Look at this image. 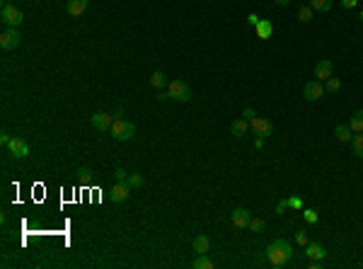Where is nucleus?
I'll use <instances>...</instances> for the list:
<instances>
[{
    "mask_svg": "<svg viewBox=\"0 0 363 269\" xmlns=\"http://www.w3.org/2000/svg\"><path fill=\"white\" fill-rule=\"evenodd\" d=\"M290 257H293V250H290L288 240L276 238V240L269 243V248H267V262H269V267H274V269L284 267Z\"/></svg>",
    "mask_w": 363,
    "mask_h": 269,
    "instance_id": "f257e3e1",
    "label": "nucleus"
},
{
    "mask_svg": "<svg viewBox=\"0 0 363 269\" xmlns=\"http://www.w3.org/2000/svg\"><path fill=\"white\" fill-rule=\"evenodd\" d=\"M167 92H170V100H177V102H189L191 100V87L184 80H172Z\"/></svg>",
    "mask_w": 363,
    "mask_h": 269,
    "instance_id": "f03ea898",
    "label": "nucleus"
},
{
    "mask_svg": "<svg viewBox=\"0 0 363 269\" xmlns=\"http://www.w3.org/2000/svg\"><path fill=\"white\" fill-rule=\"evenodd\" d=\"M112 136H114L116 141H129V138L136 136V126H134L131 122H126V119H114V124H112Z\"/></svg>",
    "mask_w": 363,
    "mask_h": 269,
    "instance_id": "7ed1b4c3",
    "label": "nucleus"
},
{
    "mask_svg": "<svg viewBox=\"0 0 363 269\" xmlns=\"http://www.w3.org/2000/svg\"><path fill=\"white\" fill-rule=\"evenodd\" d=\"M0 17H2V22L7 24V27H19L22 24V12L15 7V5H10V2H5L2 5V12H0Z\"/></svg>",
    "mask_w": 363,
    "mask_h": 269,
    "instance_id": "20e7f679",
    "label": "nucleus"
},
{
    "mask_svg": "<svg viewBox=\"0 0 363 269\" xmlns=\"http://www.w3.org/2000/svg\"><path fill=\"white\" fill-rule=\"evenodd\" d=\"M19 41H22V37H19V32H17L15 27H10V29H5V32L0 34V46H2L5 51L17 49V46H19Z\"/></svg>",
    "mask_w": 363,
    "mask_h": 269,
    "instance_id": "39448f33",
    "label": "nucleus"
},
{
    "mask_svg": "<svg viewBox=\"0 0 363 269\" xmlns=\"http://www.w3.org/2000/svg\"><path fill=\"white\" fill-rule=\"evenodd\" d=\"M322 95H325V85H322L317 78L310 80V83H305V87H303V97H305L307 102H317Z\"/></svg>",
    "mask_w": 363,
    "mask_h": 269,
    "instance_id": "423d86ee",
    "label": "nucleus"
},
{
    "mask_svg": "<svg viewBox=\"0 0 363 269\" xmlns=\"http://www.w3.org/2000/svg\"><path fill=\"white\" fill-rule=\"evenodd\" d=\"M249 129H252V134L254 136H271L274 131V124L269 122V119H262V117H254V119H249Z\"/></svg>",
    "mask_w": 363,
    "mask_h": 269,
    "instance_id": "0eeeda50",
    "label": "nucleus"
},
{
    "mask_svg": "<svg viewBox=\"0 0 363 269\" xmlns=\"http://www.w3.org/2000/svg\"><path fill=\"white\" fill-rule=\"evenodd\" d=\"M10 153L15 155V158H27L29 155V143L22 138V136H12V141H10Z\"/></svg>",
    "mask_w": 363,
    "mask_h": 269,
    "instance_id": "6e6552de",
    "label": "nucleus"
},
{
    "mask_svg": "<svg viewBox=\"0 0 363 269\" xmlns=\"http://www.w3.org/2000/svg\"><path fill=\"white\" fill-rule=\"evenodd\" d=\"M249 221H252V213H249L247 208H242V206H237V208L230 213V223H232L235 228H247Z\"/></svg>",
    "mask_w": 363,
    "mask_h": 269,
    "instance_id": "1a4fd4ad",
    "label": "nucleus"
},
{
    "mask_svg": "<svg viewBox=\"0 0 363 269\" xmlns=\"http://www.w3.org/2000/svg\"><path fill=\"white\" fill-rule=\"evenodd\" d=\"M90 122H92V126L97 129V131H107V129H112V114H107V112H95L92 117H90Z\"/></svg>",
    "mask_w": 363,
    "mask_h": 269,
    "instance_id": "9d476101",
    "label": "nucleus"
},
{
    "mask_svg": "<svg viewBox=\"0 0 363 269\" xmlns=\"http://www.w3.org/2000/svg\"><path fill=\"white\" fill-rule=\"evenodd\" d=\"M129 194H131L129 182H116V185L112 187V202H114V204L126 202V199H129Z\"/></svg>",
    "mask_w": 363,
    "mask_h": 269,
    "instance_id": "9b49d317",
    "label": "nucleus"
},
{
    "mask_svg": "<svg viewBox=\"0 0 363 269\" xmlns=\"http://www.w3.org/2000/svg\"><path fill=\"white\" fill-rule=\"evenodd\" d=\"M305 257H307V260H322V262H325L327 250H325V245H320V243H307V245H305Z\"/></svg>",
    "mask_w": 363,
    "mask_h": 269,
    "instance_id": "f8f14e48",
    "label": "nucleus"
},
{
    "mask_svg": "<svg viewBox=\"0 0 363 269\" xmlns=\"http://www.w3.org/2000/svg\"><path fill=\"white\" fill-rule=\"evenodd\" d=\"M332 70H334V63L329 61V59H322L317 66H315V78L322 83V80H327V78H332Z\"/></svg>",
    "mask_w": 363,
    "mask_h": 269,
    "instance_id": "ddd939ff",
    "label": "nucleus"
},
{
    "mask_svg": "<svg viewBox=\"0 0 363 269\" xmlns=\"http://www.w3.org/2000/svg\"><path fill=\"white\" fill-rule=\"evenodd\" d=\"M254 32H257L259 39H269V37L274 34V24H271L269 20H259V24L254 27Z\"/></svg>",
    "mask_w": 363,
    "mask_h": 269,
    "instance_id": "4468645a",
    "label": "nucleus"
},
{
    "mask_svg": "<svg viewBox=\"0 0 363 269\" xmlns=\"http://www.w3.org/2000/svg\"><path fill=\"white\" fill-rule=\"evenodd\" d=\"M354 131H351V126H344V124H337L334 126V136H337V141H342V143H351L354 141Z\"/></svg>",
    "mask_w": 363,
    "mask_h": 269,
    "instance_id": "2eb2a0df",
    "label": "nucleus"
},
{
    "mask_svg": "<svg viewBox=\"0 0 363 269\" xmlns=\"http://www.w3.org/2000/svg\"><path fill=\"white\" fill-rule=\"evenodd\" d=\"M191 245H194V252L206 255V252H209V248H211V240H209V235H196Z\"/></svg>",
    "mask_w": 363,
    "mask_h": 269,
    "instance_id": "dca6fc26",
    "label": "nucleus"
},
{
    "mask_svg": "<svg viewBox=\"0 0 363 269\" xmlns=\"http://www.w3.org/2000/svg\"><path fill=\"white\" fill-rule=\"evenodd\" d=\"M87 5H90V0H68V12L73 17H80L87 10Z\"/></svg>",
    "mask_w": 363,
    "mask_h": 269,
    "instance_id": "f3484780",
    "label": "nucleus"
},
{
    "mask_svg": "<svg viewBox=\"0 0 363 269\" xmlns=\"http://www.w3.org/2000/svg\"><path fill=\"white\" fill-rule=\"evenodd\" d=\"M247 129H249V122H247V119H235V122H232V126H230V131H232L235 138L245 136V134H247Z\"/></svg>",
    "mask_w": 363,
    "mask_h": 269,
    "instance_id": "a211bd4d",
    "label": "nucleus"
},
{
    "mask_svg": "<svg viewBox=\"0 0 363 269\" xmlns=\"http://www.w3.org/2000/svg\"><path fill=\"white\" fill-rule=\"evenodd\" d=\"M349 126H351V131H354V134H363V109L354 112V117H351Z\"/></svg>",
    "mask_w": 363,
    "mask_h": 269,
    "instance_id": "6ab92c4d",
    "label": "nucleus"
},
{
    "mask_svg": "<svg viewBox=\"0 0 363 269\" xmlns=\"http://www.w3.org/2000/svg\"><path fill=\"white\" fill-rule=\"evenodd\" d=\"M165 85H167V75H165L162 70H155V73L150 75V87H157V90H160V87H165Z\"/></svg>",
    "mask_w": 363,
    "mask_h": 269,
    "instance_id": "aec40b11",
    "label": "nucleus"
},
{
    "mask_svg": "<svg viewBox=\"0 0 363 269\" xmlns=\"http://www.w3.org/2000/svg\"><path fill=\"white\" fill-rule=\"evenodd\" d=\"M310 7L317 12H327V10H332V0H310Z\"/></svg>",
    "mask_w": 363,
    "mask_h": 269,
    "instance_id": "412c9836",
    "label": "nucleus"
},
{
    "mask_svg": "<svg viewBox=\"0 0 363 269\" xmlns=\"http://www.w3.org/2000/svg\"><path fill=\"white\" fill-rule=\"evenodd\" d=\"M194 269H213V262L206 257V255H199L196 260H194V265H191Z\"/></svg>",
    "mask_w": 363,
    "mask_h": 269,
    "instance_id": "4be33fe9",
    "label": "nucleus"
},
{
    "mask_svg": "<svg viewBox=\"0 0 363 269\" xmlns=\"http://www.w3.org/2000/svg\"><path fill=\"white\" fill-rule=\"evenodd\" d=\"M325 90L327 92H339L342 90V80L339 78H327L325 80Z\"/></svg>",
    "mask_w": 363,
    "mask_h": 269,
    "instance_id": "5701e85b",
    "label": "nucleus"
},
{
    "mask_svg": "<svg viewBox=\"0 0 363 269\" xmlns=\"http://www.w3.org/2000/svg\"><path fill=\"white\" fill-rule=\"evenodd\" d=\"M126 182H129L131 189H141V187H143V175H141V172H134V175H129Z\"/></svg>",
    "mask_w": 363,
    "mask_h": 269,
    "instance_id": "b1692460",
    "label": "nucleus"
},
{
    "mask_svg": "<svg viewBox=\"0 0 363 269\" xmlns=\"http://www.w3.org/2000/svg\"><path fill=\"white\" fill-rule=\"evenodd\" d=\"M351 145H354V155H359V158H363V134H356V136H354V141H351Z\"/></svg>",
    "mask_w": 363,
    "mask_h": 269,
    "instance_id": "393cba45",
    "label": "nucleus"
},
{
    "mask_svg": "<svg viewBox=\"0 0 363 269\" xmlns=\"http://www.w3.org/2000/svg\"><path fill=\"white\" fill-rule=\"evenodd\" d=\"M298 20H300V22H310V20H312V7H310V5H303V7L298 10Z\"/></svg>",
    "mask_w": 363,
    "mask_h": 269,
    "instance_id": "a878e982",
    "label": "nucleus"
},
{
    "mask_svg": "<svg viewBox=\"0 0 363 269\" xmlns=\"http://www.w3.org/2000/svg\"><path fill=\"white\" fill-rule=\"evenodd\" d=\"M247 228H249V230H252V233H262V230H264V228H267V223H264V221H262V218H252V221H249V226H247Z\"/></svg>",
    "mask_w": 363,
    "mask_h": 269,
    "instance_id": "bb28decb",
    "label": "nucleus"
},
{
    "mask_svg": "<svg viewBox=\"0 0 363 269\" xmlns=\"http://www.w3.org/2000/svg\"><path fill=\"white\" fill-rule=\"evenodd\" d=\"M303 218H305V223L315 226V223H317V211H315V208H305V211H303Z\"/></svg>",
    "mask_w": 363,
    "mask_h": 269,
    "instance_id": "cd10ccee",
    "label": "nucleus"
},
{
    "mask_svg": "<svg viewBox=\"0 0 363 269\" xmlns=\"http://www.w3.org/2000/svg\"><path fill=\"white\" fill-rule=\"evenodd\" d=\"M295 243H298L300 248H305V245L310 243V238H307V233H305V230H298V233H295Z\"/></svg>",
    "mask_w": 363,
    "mask_h": 269,
    "instance_id": "c85d7f7f",
    "label": "nucleus"
},
{
    "mask_svg": "<svg viewBox=\"0 0 363 269\" xmlns=\"http://www.w3.org/2000/svg\"><path fill=\"white\" fill-rule=\"evenodd\" d=\"M77 177H80L82 182H87V180L92 177V170H90V167H77Z\"/></svg>",
    "mask_w": 363,
    "mask_h": 269,
    "instance_id": "c756f323",
    "label": "nucleus"
},
{
    "mask_svg": "<svg viewBox=\"0 0 363 269\" xmlns=\"http://www.w3.org/2000/svg\"><path fill=\"white\" fill-rule=\"evenodd\" d=\"M286 208H290L288 199H281V202L276 204V216H284V213H286Z\"/></svg>",
    "mask_w": 363,
    "mask_h": 269,
    "instance_id": "7c9ffc66",
    "label": "nucleus"
},
{
    "mask_svg": "<svg viewBox=\"0 0 363 269\" xmlns=\"http://www.w3.org/2000/svg\"><path fill=\"white\" fill-rule=\"evenodd\" d=\"M114 177H116V182H126V180H129V172H126L124 167H119V170L114 172Z\"/></svg>",
    "mask_w": 363,
    "mask_h": 269,
    "instance_id": "2f4dec72",
    "label": "nucleus"
},
{
    "mask_svg": "<svg viewBox=\"0 0 363 269\" xmlns=\"http://www.w3.org/2000/svg\"><path fill=\"white\" fill-rule=\"evenodd\" d=\"M288 206L290 208H303V199L300 197H288Z\"/></svg>",
    "mask_w": 363,
    "mask_h": 269,
    "instance_id": "473e14b6",
    "label": "nucleus"
},
{
    "mask_svg": "<svg viewBox=\"0 0 363 269\" xmlns=\"http://www.w3.org/2000/svg\"><path fill=\"white\" fill-rule=\"evenodd\" d=\"M242 117L249 122V119H254V109L249 107V104H245V109H242Z\"/></svg>",
    "mask_w": 363,
    "mask_h": 269,
    "instance_id": "72a5a7b5",
    "label": "nucleus"
},
{
    "mask_svg": "<svg viewBox=\"0 0 363 269\" xmlns=\"http://www.w3.org/2000/svg\"><path fill=\"white\" fill-rule=\"evenodd\" d=\"M339 2H342V7H346V10H351V7L359 5V0H339Z\"/></svg>",
    "mask_w": 363,
    "mask_h": 269,
    "instance_id": "f704fd0d",
    "label": "nucleus"
},
{
    "mask_svg": "<svg viewBox=\"0 0 363 269\" xmlns=\"http://www.w3.org/2000/svg\"><path fill=\"white\" fill-rule=\"evenodd\" d=\"M10 141H12V136L7 134V131H2V134H0V143H2V145H10Z\"/></svg>",
    "mask_w": 363,
    "mask_h": 269,
    "instance_id": "c9c22d12",
    "label": "nucleus"
},
{
    "mask_svg": "<svg viewBox=\"0 0 363 269\" xmlns=\"http://www.w3.org/2000/svg\"><path fill=\"white\" fill-rule=\"evenodd\" d=\"M247 22H249L252 27H257V24H259V17H257L254 12H249V15H247Z\"/></svg>",
    "mask_w": 363,
    "mask_h": 269,
    "instance_id": "e433bc0d",
    "label": "nucleus"
},
{
    "mask_svg": "<svg viewBox=\"0 0 363 269\" xmlns=\"http://www.w3.org/2000/svg\"><path fill=\"white\" fill-rule=\"evenodd\" d=\"M254 148H257V150L264 148V136H257V138H254Z\"/></svg>",
    "mask_w": 363,
    "mask_h": 269,
    "instance_id": "4c0bfd02",
    "label": "nucleus"
},
{
    "mask_svg": "<svg viewBox=\"0 0 363 269\" xmlns=\"http://www.w3.org/2000/svg\"><path fill=\"white\" fill-rule=\"evenodd\" d=\"M167 97H170V92H165V90L157 92V100H167Z\"/></svg>",
    "mask_w": 363,
    "mask_h": 269,
    "instance_id": "58836bf2",
    "label": "nucleus"
},
{
    "mask_svg": "<svg viewBox=\"0 0 363 269\" xmlns=\"http://www.w3.org/2000/svg\"><path fill=\"white\" fill-rule=\"evenodd\" d=\"M274 2H276V5H288L290 0H274Z\"/></svg>",
    "mask_w": 363,
    "mask_h": 269,
    "instance_id": "ea45409f",
    "label": "nucleus"
},
{
    "mask_svg": "<svg viewBox=\"0 0 363 269\" xmlns=\"http://www.w3.org/2000/svg\"><path fill=\"white\" fill-rule=\"evenodd\" d=\"M361 20H363V10H361Z\"/></svg>",
    "mask_w": 363,
    "mask_h": 269,
    "instance_id": "a19ab883",
    "label": "nucleus"
}]
</instances>
